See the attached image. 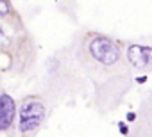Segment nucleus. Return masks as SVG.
Returning <instances> with one entry per match:
<instances>
[{"mask_svg": "<svg viewBox=\"0 0 152 137\" xmlns=\"http://www.w3.org/2000/svg\"><path fill=\"white\" fill-rule=\"evenodd\" d=\"M127 61L136 70H150L152 68V46L131 45L127 48Z\"/></svg>", "mask_w": 152, "mask_h": 137, "instance_id": "obj_3", "label": "nucleus"}, {"mask_svg": "<svg viewBox=\"0 0 152 137\" xmlns=\"http://www.w3.org/2000/svg\"><path fill=\"white\" fill-rule=\"evenodd\" d=\"M47 118V107L39 98H27L18 109V130L23 135L36 132Z\"/></svg>", "mask_w": 152, "mask_h": 137, "instance_id": "obj_1", "label": "nucleus"}, {"mask_svg": "<svg viewBox=\"0 0 152 137\" xmlns=\"http://www.w3.org/2000/svg\"><path fill=\"white\" fill-rule=\"evenodd\" d=\"M16 116V103L11 94L0 93V132L11 130Z\"/></svg>", "mask_w": 152, "mask_h": 137, "instance_id": "obj_4", "label": "nucleus"}, {"mask_svg": "<svg viewBox=\"0 0 152 137\" xmlns=\"http://www.w3.org/2000/svg\"><path fill=\"white\" fill-rule=\"evenodd\" d=\"M0 7H2V2H0ZM9 11H2V9H0V18H2V16H6Z\"/></svg>", "mask_w": 152, "mask_h": 137, "instance_id": "obj_8", "label": "nucleus"}, {"mask_svg": "<svg viewBox=\"0 0 152 137\" xmlns=\"http://www.w3.org/2000/svg\"><path fill=\"white\" fill-rule=\"evenodd\" d=\"M136 119V112H127V121L131 123V121H134Z\"/></svg>", "mask_w": 152, "mask_h": 137, "instance_id": "obj_6", "label": "nucleus"}, {"mask_svg": "<svg viewBox=\"0 0 152 137\" xmlns=\"http://www.w3.org/2000/svg\"><path fill=\"white\" fill-rule=\"evenodd\" d=\"M136 82H138V84H145V82H147V77H145V75H141V77H136Z\"/></svg>", "mask_w": 152, "mask_h": 137, "instance_id": "obj_7", "label": "nucleus"}, {"mask_svg": "<svg viewBox=\"0 0 152 137\" xmlns=\"http://www.w3.org/2000/svg\"><path fill=\"white\" fill-rule=\"evenodd\" d=\"M116 126H118V130H120V133H122V135H127V133H129V126H127V123H125V121H118V123H116Z\"/></svg>", "mask_w": 152, "mask_h": 137, "instance_id": "obj_5", "label": "nucleus"}, {"mask_svg": "<svg viewBox=\"0 0 152 137\" xmlns=\"http://www.w3.org/2000/svg\"><path fill=\"white\" fill-rule=\"evenodd\" d=\"M88 52L91 59L102 66H116L122 59L118 45L106 36H93L88 43Z\"/></svg>", "mask_w": 152, "mask_h": 137, "instance_id": "obj_2", "label": "nucleus"}]
</instances>
